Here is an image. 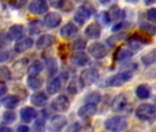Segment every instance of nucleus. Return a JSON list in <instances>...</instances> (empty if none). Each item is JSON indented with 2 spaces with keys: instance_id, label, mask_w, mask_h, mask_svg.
<instances>
[{
  "instance_id": "nucleus-31",
  "label": "nucleus",
  "mask_w": 156,
  "mask_h": 132,
  "mask_svg": "<svg viewBox=\"0 0 156 132\" xmlns=\"http://www.w3.org/2000/svg\"><path fill=\"white\" fill-rule=\"evenodd\" d=\"M101 101V94L98 91H93L91 93H89L86 98H85V102L86 103H90V104H98Z\"/></svg>"
},
{
  "instance_id": "nucleus-15",
  "label": "nucleus",
  "mask_w": 156,
  "mask_h": 132,
  "mask_svg": "<svg viewBox=\"0 0 156 132\" xmlns=\"http://www.w3.org/2000/svg\"><path fill=\"white\" fill-rule=\"evenodd\" d=\"M62 22V17L59 13L50 12L44 18V24L49 29L57 28Z\"/></svg>"
},
{
  "instance_id": "nucleus-13",
  "label": "nucleus",
  "mask_w": 156,
  "mask_h": 132,
  "mask_svg": "<svg viewBox=\"0 0 156 132\" xmlns=\"http://www.w3.org/2000/svg\"><path fill=\"white\" fill-rule=\"evenodd\" d=\"M33 40L31 38H20L19 39L14 46V50L17 53H22L25 52L26 50H30L33 46Z\"/></svg>"
},
{
  "instance_id": "nucleus-47",
  "label": "nucleus",
  "mask_w": 156,
  "mask_h": 132,
  "mask_svg": "<svg viewBox=\"0 0 156 132\" xmlns=\"http://www.w3.org/2000/svg\"><path fill=\"white\" fill-rule=\"evenodd\" d=\"M8 93V86L4 81H0V97L4 96Z\"/></svg>"
},
{
  "instance_id": "nucleus-51",
  "label": "nucleus",
  "mask_w": 156,
  "mask_h": 132,
  "mask_svg": "<svg viewBox=\"0 0 156 132\" xmlns=\"http://www.w3.org/2000/svg\"><path fill=\"white\" fill-rule=\"evenodd\" d=\"M125 1L129 4H135L139 1V0H125Z\"/></svg>"
},
{
  "instance_id": "nucleus-3",
  "label": "nucleus",
  "mask_w": 156,
  "mask_h": 132,
  "mask_svg": "<svg viewBox=\"0 0 156 132\" xmlns=\"http://www.w3.org/2000/svg\"><path fill=\"white\" fill-rule=\"evenodd\" d=\"M104 127L110 131H123L128 127V121L123 116H113L105 121Z\"/></svg>"
},
{
  "instance_id": "nucleus-26",
  "label": "nucleus",
  "mask_w": 156,
  "mask_h": 132,
  "mask_svg": "<svg viewBox=\"0 0 156 132\" xmlns=\"http://www.w3.org/2000/svg\"><path fill=\"white\" fill-rule=\"evenodd\" d=\"M2 103L4 106L8 109H14L20 104V98L17 96H8L3 100Z\"/></svg>"
},
{
  "instance_id": "nucleus-53",
  "label": "nucleus",
  "mask_w": 156,
  "mask_h": 132,
  "mask_svg": "<svg viewBox=\"0 0 156 132\" xmlns=\"http://www.w3.org/2000/svg\"><path fill=\"white\" fill-rule=\"evenodd\" d=\"M75 2H82V1H84V0H74Z\"/></svg>"
},
{
  "instance_id": "nucleus-37",
  "label": "nucleus",
  "mask_w": 156,
  "mask_h": 132,
  "mask_svg": "<svg viewBox=\"0 0 156 132\" xmlns=\"http://www.w3.org/2000/svg\"><path fill=\"white\" fill-rule=\"evenodd\" d=\"M125 34L124 33H119V35H116V36H111L108 40V43L109 44V46L111 47H114L115 44H117L118 42L121 41L124 38H125Z\"/></svg>"
},
{
  "instance_id": "nucleus-7",
  "label": "nucleus",
  "mask_w": 156,
  "mask_h": 132,
  "mask_svg": "<svg viewBox=\"0 0 156 132\" xmlns=\"http://www.w3.org/2000/svg\"><path fill=\"white\" fill-rule=\"evenodd\" d=\"M88 53L93 58L99 60L108 55V49L101 42H93L88 47Z\"/></svg>"
},
{
  "instance_id": "nucleus-46",
  "label": "nucleus",
  "mask_w": 156,
  "mask_h": 132,
  "mask_svg": "<svg viewBox=\"0 0 156 132\" xmlns=\"http://www.w3.org/2000/svg\"><path fill=\"white\" fill-rule=\"evenodd\" d=\"M45 127V121L44 119L41 118V119H38L35 124H34V129L37 130V131H41V130H43Z\"/></svg>"
},
{
  "instance_id": "nucleus-18",
  "label": "nucleus",
  "mask_w": 156,
  "mask_h": 132,
  "mask_svg": "<svg viewBox=\"0 0 156 132\" xmlns=\"http://www.w3.org/2000/svg\"><path fill=\"white\" fill-rule=\"evenodd\" d=\"M85 35L89 39H98L101 35V27L98 22L89 24L85 30Z\"/></svg>"
},
{
  "instance_id": "nucleus-33",
  "label": "nucleus",
  "mask_w": 156,
  "mask_h": 132,
  "mask_svg": "<svg viewBox=\"0 0 156 132\" xmlns=\"http://www.w3.org/2000/svg\"><path fill=\"white\" fill-rule=\"evenodd\" d=\"M87 19H88L87 16L83 12V10H82L81 9L75 12L74 17H73L74 21H75L78 25H81V26L85 24V22H86V20H87Z\"/></svg>"
},
{
  "instance_id": "nucleus-1",
  "label": "nucleus",
  "mask_w": 156,
  "mask_h": 132,
  "mask_svg": "<svg viewBox=\"0 0 156 132\" xmlns=\"http://www.w3.org/2000/svg\"><path fill=\"white\" fill-rule=\"evenodd\" d=\"M135 114L136 116L142 121L151 123L156 120V107L151 104L140 105L137 107Z\"/></svg>"
},
{
  "instance_id": "nucleus-16",
  "label": "nucleus",
  "mask_w": 156,
  "mask_h": 132,
  "mask_svg": "<svg viewBox=\"0 0 156 132\" xmlns=\"http://www.w3.org/2000/svg\"><path fill=\"white\" fill-rule=\"evenodd\" d=\"M55 42H56V38L53 35L44 34L38 39L36 42V47L40 50H44L52 46Z\"/></svg>"
},
{
  "instance_id": "nucleus-38",
  "label": "nucleus",
  "mask_w": 156,
  "mask_h": 132,
  "mask_svg": "<svg viewBox=\"0 0 156 132\" xmlns=\"http://www.w3.org/2000/svg\"><path fill=\"white\" fill-rule=\"evenodd\" d=\"M17 116L13 111H6L3 115V119L6 123H13L16 121Z\"/></svg>"
},
{
  "instance_id": "nucleus-30",
  "label": "nucleus",
  "mask_w": 156,
  "mask_h": 132,
  "mask_svg": "<svg viewBox=\"0 0 156 132\" xmlns=\"http://www.w3.org/2000/svg\"><path fill=\"white\" fill-rule=\"evenodd\" d=\"M136 96H138V98L142 99V100L148 99L151 96L150 89L145 85H140L136 89Z\"/></svg>"
},
{
  "instance_id": "nucleus-40",
  "label": "nucleus",
  "mask_w": 156,
  "mask_h": 132,
  "mask_svg": "<svg viewBox=\"0 0 156 132\" xmlns=\"http://www.w3.org/2000/svg\"><path fill=\"white\" fill-rule=\"evenodd\" d=\"M98 19H99V20H100L105 26H108V25L111 22V19H110V17H109V14H108V12H107V11L101 12V13L98 15Z\"/></svg>"
},
{
  "instance_id": "nucleus-4",
  "label": "nucleus",
  "mask_w": 156,
  "mask_h": 132,
  "mask_svg": "<svg viewBox=\"0 0 156 132\" xmlns=\"http://www.w3.org/2000/svg\"><path fill=\"white\" fill-rule=\"evenodd\" d=\"M80 79L85 86H89L97 83V81L99 79V73L97 69L87 68L82 71Z\"/></svg>"
},
{
  "instance_id": "nucleus-21",
  "label": "nucleus",
  "mask_w": 156,
  "mask_h": 132,
  "mask_svg": "<svg viewBox=\"0 0 156 132\" xmlns=\"http://www.w3.org/2000/svg\"><path fill=\"white\" fill-rule=\"evenodd\" d=\"M20 118L25 123H30L37 117V111L30 106H25L20 110Z\"/></svg>"
},
{
  "instance_id": "nucleus-43",
  "label": "nucleus",
  "mask_w": 156,
  "mask_h": 132,
  "mask_svg": "<svg viewBox=\"0 0 156 132\" xmlns=\"http://www.w3.org/2000/svg\"><path fill=\"white\" fill-rule=\"evenodd\" d=\"M28 2V0H12L11 1V7L14 9H21L22 7H24Z\"/></svg>"
},
{
  "instance_id": "nucleus-49",
  "label": "nucleus",
  "mask_w": 156,
  "mask_h": 132,
  "mask_svg": "<svg viewBox=\"0 0 156 132\" xmlns=\"http://www.w3.org/2000/svg\"><path fill=\"white\" fill-rule=\"evenodd\" d=\"M144 3L146 6H151L156 3V0H144Z\"/></svg>"
},
{
  "instance_id": "nucleus-48",
  "label": "nucleus",
  "mask_w": 156,
  "mask_h": 132,
  "mask_svg": "<svg viewBox=\"0 0 156 132\" xmlns=\"http://www.w3.org/2000/svg\"><path fill=\"white\" fill-rule=\"evenodd\" d=\"M29 130H30V128L25 125H21V126L18 127V128H17L18 132H28Z\"/></svg>"
},
{
  "instance_id": "nucleus-6",
  "label": "nucleus",
  "mask_w": 156,
  "mask_h": 132,
  "mask_svg": "<svg viewBox=\"0 0 156 132\" xmlns=\"http://www.w3.org/2000/svg\"><path fill=\"white\" fill-rule=\"evenodd\" d=\"M70 106H71V103L69 98L63 95L58 96L51 102L52 109L57 112H66L69 110Z\"/></svg>"
},
{
  "instance_id": "nucleus-52",
  "label": "nucleus",
  "mask_w": 156,
  "mask_h": 132,
  "mask_svg": "<svg viewBox=\"0 0 156 132\" xmlns=\"http://www.w3.org/2000/svg\"><path fill=\"white\" fill-rule=\"evenodd\" d=\"M99 1L102 5H107L110 2V0H99Z\"/></svg>"
},
{
  "instance_id": "nucleus-20",
  "label": "nucleus",
  "mask_w": 156,
  "mask_h": 132,
  "mask_svg": "<svg viewBox=\"0 0 156 132\" xmlns=\"http://www.w3.org/2000/svg\"><path fill=\"white\" fill-rule=\"evenodd\" d=\"M30 103L38 107H42L48 103V96L43 92H37L30 96Z\"/></svg>"
},
{
  "instance_id": "nucleus-23",
  "label": "nucleus",
  "mask_w": 156,
  "mask_h": 132,
  "mask_svg": "<svg viewBox=\"0 0 156 132\" xmlns=\"http://www.w3.org/2000/svg\"><path fill=\"white\" fill-rule=\"evenodd\" d=\"M84 86L85 85H83L80 78H75V79H73L69 83V85L67 86V91L70 95H76L79 93L80 90L83 89Z\"/></svg>"
},
{
  "instance_id": "nucleus-12",
  "label": "nucleus",
  "mask_w": 156,
  "mask_h": 132,
  "mask_svg": "<svg viewBox=\"0 0 156 132\" xmlns=\"http://www.w3.org/2000/svg\"><path fill=\"white\" fill-rule=\"evenodd\" d=\"M78 34V28L73 23H67L62 27L60 30V35L62 39L71 40Z\"/></svg>"
},
{
  "instance_id": "nucleus-29",
  "label": "nucleus",
  "mask_w": 156,
  "mask_h": 132,
  "mask_svg": "<svg viewBox=\"0 0 156 132\" xmlns=\"http://www.w3.org/2000/svg\"><path fill=\"white\" fill-rule=\"evenodd\" d=\"M43 64L41 63V61H35L34 62H32L30 64V66L28 69V73L29 75H39L42 70H43Z\"/></svg>"
},
{
  "instance_id": "nucleus-25",
  "label": "nucleus",
  "mask_w": 156,
  "mask_h": 132,
  "mask_svg": "<svg viewBox=\"0 0 156 132\" xmlns=\"http://www.w3.org/2000/svg\"><path fill=\"white\" fill-rule=\"evenodd\" d=\"M27 85L31 90H38L43 85L42 78L39 77V75H29L27 79Z\"/></svg>"
},
{
  "instance_id": "nucleus-11",
  "label": "nucleus",
  "mask_w": 156,
  "mask_h": 132,
  "mask_svg": "<svg viewBox=\"0 0 156 132\" xmlns=\"http://www.w3.org/2000/svg\"><path fill=\"white\" fill-rule=\"evenodd\" d=\"M128 106V99L124 94L117 95L111 103V108L114 112H122Z\"/></svg>"
},
{
  "instance_id": "nucleus-22",
  "label": "nucleus",
  "mask_w": 156,
  "mask_h": 132,
  "mask_svg": "<svg viewBox=\"0 0 156 132\" xmlns=\"http://www.w3.org/2000/svg\"><path fill=\"white\" fill-rule=\"evenodd\" d=\"M62 87V82L59 77L51 78L46 85V90L49 95H55L57 94Z\"/></svg>"
},
{
  "instance_id": "nucleus-28",
  "label": "nucleus",
  "mask_w": 156,
  "mask_h": 132,
  "mask_svg": "<svg viewBox=\"0 0 156 132\" xmlns=\"http://www.w3.org/2000/svg\"><path fill=\"white\" fill-rule=\"evenodd\" d=\"M139 29L140 31L146 33L147 35L152 37L156 34V26L149 23V22H145V21H141L139 25Z\"/></svg>"
},
{
  "instance_id": "nucleus-5",
  "label": "nucleus",
  "mask_w": 156,
  "mask_h": 132,
  "mask_svg": "<svg viewBox=\"0 0 156 132\" xmlns=\"http://www.w3.org/2000/svg\"><path fill=\"white\" fill-rule=\"evenodd\" d=\"M27 69H28V60H26L25 58H22L17 61L12 66L11 78L20 79L25 75Z\"/></svg>"
},
{
  "instance_id": "nucleus-8",
  "label": "nucleus",
  "mask_w": 156,
  "mask_h": 132,
  "mask_svg": "<svg viewBox=\"0 0 156 132\" xmlns=\"http://www.w3.org/2000/svg\"><path fill=\"white\" fill-rule=\"evenodd\" d=\"M49 9L46 0H33L29 6V11L33 15H42Z\"/></svg>"
},
{
  "instance_id": "nucleus-35",
  "label": "nucleus",
  "mask_w": 156,
  "mask_h": 132,
  "mask_svg": "<svg viewBox=\"0 0 156 132\" xmlns=\"http://www.w3.org/2000/svg\"><path fill=\"white\" fill-rule=\"evenodd\" d=\"M80 9L87 16L88 19L91 18V16H93V15L96 14V9H95V7L91 3H85Z\"/></svg>"
},
{
  "instance_id": "nucleus-42",
  "label": "nucleus",
  "mask_w": 156,
  "mask_h": 132,
  "mask_svg": "<svg viewBox=\"0 0 156 132\" xmlns=\"http://www.w3.org/2000/svg\"><path fill=\"white\" fill-rule=\"evenodd\" d=\"M9 57V51L4 48V46H0V62H4L8 61Z\"/></svg>"
},
{
  "instance_id": "nucleus-45",
  "label": "nucleus",
  "mask_w": 156,
  "mask_h": 132,
  "mask_svg": "<svg viewBox=\"0 0 156 132\" xmlns=\"http://www.w3.org/2000/svg\"><path fill=\"white\" fill-rule=\"evenodd\" d=\"M129 24L128 23V22H119V23H118V24H116V25H114L113 27H112V31L113 32H118V31H119V30H124L125 28H127V27H129Z\"/></svg>"
},
{
  "instance_id": "nucleus-27",
  "label": "nucleus",
  "mask_w": 156,
  "mask_h": 132,
  "mask_svg": "<svg viewBox=\"0 0 156 132\" xmlns=\"http://www.w3.org/2000/svg\"><path fill=\"white\" fill-rule=\"evenodd\" d=\"M45 65H46L47 71H48L50 75L52 76V75L57 74V72H58V63H57V61H56L55 58H52V57L47 58L46 61H45Z\"/></svg>"
},
{
  "instance_id": "nucleus-9",
  "label": "nucleus",
  "mask_w": 156,
  "mask_h": 132,
  "mask_svg": "<svg viewBox=\"0 0 156 132\" xmlns=\"http://www.w3.org/2000/svg\"><path fill=\"white\" fill-rule=\"evenodd\" d=\"M97 111H98L97 105L87 103L86 105L79 107L77 114L82 119H89L97 114Z\"/></svg>"
},
{
  "instance_id": "nucleus-14",
  "label": "nucleus",
  "mask_w": 156,
  "mask_h": 132,
  "mask_svg": "<svg viewBox=\"0 0 156 132\" xmlns=\"http://www.w3.org/2000/svg\"><path fill=\"white\" fill-rule=\"evenodd\" d=\"M67 125V118L62 115H56L53 116L50 121V130L59 131L62 130Z\"/></svg>"
},
{
  "instance_id": "nucleus-34",
  "label": "nucleus",
  "mask_w": 156,
  "mask_h": 132,
  "mask_svg": "<svg viewBox=\"0 0 156 132\" xmlns=\"http://www.w3.org/2000/svg\"><path fill=\"white\" fill-rule=\"evenodd\" d=\"M132 56H133V53L131 50H120L118 52L117 60L119 61H124L130 59Z\"/></svg>"
},
{
  "instance_id": "nucleus-39",
  "label": "nucleus",
  "mask_w": 156,
  "mask_h": 132,
  "mask_svg": "<svg viewBox=\"0 0 156 132\" xmlns=\"http://www.w3.org/2000/svg\"><path fill=\"white\" fill-rule=\"evenodd\" d=\"M73 47L76 50H83L87 47V40L84 39H78L73 42Z\"/></svg>"
},
{
  "instance_id": "nucleus-10",
  "label": "nucleus",
  "mask_w": 156,
  "mask_h": 132,
  "mask_svg": "<svg viewBox=\"0 0 156 132\" xmlns=\"http://www.w3.org/2000/svg\"><path fill=\"white\" fill-rule=\"evenodd\" d=\"M71 61L77 67H83L88 64L89 62V56L83 50H76L72 54Z\"/></svg>"
},
{
  "instance_id": "nucleus-32",
  "label": "nucleus",
  "mask_w": 156,
  "mask_h": 132,
  "mask_svg": "<svg viewBox=\"0 0 156 132\" xmlns=\"http://www.w3.org/2000/svg\"><path fill=\"white\" fill-rule=\"evenodd\" d=\"M108 14H109V17H110L111 20L117 21V20H119V19L121 18L122 12H121V10H120V9H119V6L113 5V6L109 9V10H108Z\"/></svg>"
},
{
  "instance_id": "nucleus-19",
  "label": "nucleus",
  "mask_w": 156,
  "mask_h": 132,
  "mask_svg": "<svg viewBox=\"0 0 156 132\" xmlns=\"http://www.w3.org/2000/svg\"><path fill=\"white\" fill-rule=\"evenodd\" d=\"M23 35H24V28L22 25H19V24L11 26L7 34L9 40H18L19 39L22 38Z\"/></svg>"
},
{
  "instance_id": "nucleus-44",
  "label": "nucleus",
  "mask_w": 156,
  "mask_h": 132,
  "mask_svg": "<svg viewBox=\"0 0 156 132\" xmlns=\"http://www.w3.org/2000/svg\"><path fill=\"white\" fill-rule=\"evenodd\" d=\"M147 19L152 23H156V9H150L147 12Z\"/></svg>"
},
{
  "instance_id": "nucleus-24",
  "label": "nucleus",
  "mask_w": 156,
  "mask_h": 132,
  "mask_svg": "<svg viewBox=\"0 0 156 132\" xmlns=\"http://www.w3.org/2000/svg\"><path fill=\"white\" fill-rule=\"evenodd\" d=\"M140 60H141L142 64L145 66H150L153 64L156 61V48H153L150 50L148 52L144 53L141 56Z\"/></svg>"
},
{
  "instance_id": "nucleus-41",
  "label": "nucleus",
  "mask_w": 156,
  "mask_h": 132,
  "mask_svg": "<svg viewBox=\"0 0 156 132\" xmlns=\"http://www.w3.org/2000/svg\"><path fill=\"white\" fill-rule=\"evenodd\" d=\"M40 21H32L30 23V32L32 35L39 34L41 32V27H40Z\"/></svg>"
},
{
  "instance_id": "nucleus-50",
  "label": "nucleus",
  "mask_w": 156,
  "mask_h": 132,
  "mask_svg": "<svg viewBox=\"0 0 156 132\" xmlns=\"http://www.w3.org/2000/svg\"><path fill=\"white\" fill-rule=\"evenodd\" d=\"M11 128L8 127H0V132H10Z\"/></svg>"
},
{
  "instance_id": "nucleus-17",
  "label": "nucleus",
  "mask_w": 156,
  "mask_h": 132,
  "mask_svg": "<svg viewBox=\"0 0 156 132\" xmlns=\"http://www.w3.org/2000/svg\"><path fill=\"white\" fill-rule=\"evenodd\" d=\"M50 5L53 9H62L63 12H70L73 9V5L70 0H50Z\"/></svg>"
},
{
  "instance_id": "nucleus-36",
  "label": "nucleus",
  "mask_w": 156,
  "mask_h": 132,
  "mask_svg": "<svg viewBox=\"0 0 156 132\" xmlns=\"http://www.w3.org/2000/svg\"><path fill=\"white\" fill-rule=\"evenodd\" d=\"M11 78V71L8 67H0V81H7Z\"/></svg>"
},
{
  "instance_id": "nucleus-2",
  "label": "nucleus",
  "mask_w": 156,
  "mask_h": 132,
  "mask_svg": "<svg viewBox=\"0 0 156 132\" xmlns=\"http://www.w3.org/2000/svg\"><path fill=\"white\" fill-rule=\"evenodd\" d=\"M132 77H133V71L125 69L123 72L109 77L106 81V84L108 86L110 87H119L128 83Z\"/></svg>"
}]
</instances>
